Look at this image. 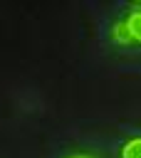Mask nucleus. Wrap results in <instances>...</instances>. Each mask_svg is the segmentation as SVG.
Here are the masks:
<instances>
[{
	"mask_svg": "<svg viewBox=\"0 0 141 158\" xmlns=\"http://www.w3.org/2000/svg\"><path fill=\"white\" fill-rule=\"evenodd\" d=\"M121 158H141V138H131L121 148Z\"/></svg>",
	"mask_w": 141,
	"mask_h": 158,
	"instance_id": "f257e3e1",
	"label": "nucleus"
},
{
	"mask_svg": "<svg viewBox=\"0 0 141 158\" xmlns=\"http://www.w3.org/2000/svg\"><path fill=\"white\" fill-rule=\"evenodd\" d=\"M114 37H116V42H124V44L134 40V35H131V30H129L126 22H116L114 25Z\"/></svg>",
	"mask_w": 141,
	"mask_h": 158,
	"instance_id": "f03ea898",
	"label": "nucleus"
},
{
	"mask_svg": "<svg viewBox=\"0 0 141 158\" xmlns=\"http://www.w3.org/2000/svg\"><path fill=\"white\" fill-rule=\"evenodd\" d=\"M126 25H129V30H131L134 40H141V10L131 12V15H129V20H126Z\"/></svg>",
	"mask_w": 141,
	"mask_h": 158,
	"instance_id": "7ed1b4c3",
	"label": "nucleus"
},
{
	"mask_svg": "<svg viewBox=\"0 0 141 158\" xmlns=\"http://www.w3.org/2000/svg\"><path fill=\"white\" fill-rule=\"evenodd\" d=\"M72 158H92V156H72Z\"/></svg>",
	"mask_w": 141,
	"mask_h": 158,
	"instance_id": "20e7f679",
	"label": "nucleus"
}]
</instances>
